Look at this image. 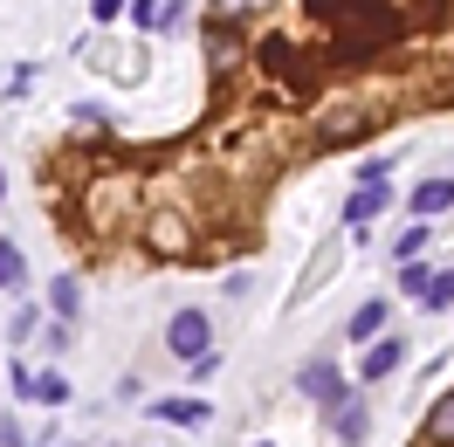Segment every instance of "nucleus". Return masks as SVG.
<instances>
[{
	"mask_svg": "<svg viewBox=\"0 0 454 447\" xmlns=\"http://www.w3.org/2000/svg\"><path fill=\"white\" fill-rule=\"evenodd\" d=\"M324 14V28H331V62H365L379 56L386 42L399 35V14L386 0H331V7H317Z\"/></svg>",
	"mask_w": 454,
	"mask_h": 447,
	"instance_id": "1",
	"label": "nucleus"
},
{
	"mask_svg": "<svg viewBox=\"0 0 454 447\" xmlns=\"http://www.w3.org/2000/svg\"><path fill=\"white\" fill-rule=\"evenodd\" d=\"M166 351H172L179 365L214 358V317H207V310H172V324H166Z\"/></svg>",
	"mask_w": 454,
	"mask_h": 447,
	"instance_id": "2",
	"label": "nucleus"
},
{
	"mask_svg": "<svg viewBox=\"0 0 454 447\" xmlns=\"http://www.w3.org/2000/svg\"><path fill=\"white\" fill-rule=\"evenodd\" d=\"M338 262H344V241H338V234H324V241L310 248V262H303V276H296V289H289V310H303V303H310L317 289L331 282V269H338Z\"/></svg>",
	"mask_w": 454,
	"mask_h": 447,
	"instance_id": "3",
	"label": "nucleus"
},
{
	"mask_svg": "<svg viewBox=\"0 0 454 447\" xmlns=\"http://www.w3.org/2000/svg\"><path fill=\"white\" fill-rule=\"evenodd\" d=\"M303 62H310V56H303L289 35H269V42H262V69H269V76H289V83L310 97V90H317V69H303Z\"/></svg>",
	"mask_w": 454,
	"mask_h": 447,
	"instance_id": "4",
	"label": "nucleus"
},
{
	"mask_svg": "<svg viewBox=\"0 0 454 447\" xmlns=\"http://www.w3.org/2000/svg\"><path fill=\"white\" fill-rule=\"evenodd\" d=\"M372 124H379V117H372L365 104H338V111L317 117V145H358Z\"/></svg>",
	"mask_w": 454,
	"mask_h": 447,
	"instance_id": "5",
	"label": "nucleus"
},
{
	"mask_svg": "<svg viewBox=\"0 0 454 447\" xmlns=\"http://www.w3.org/2000/svg\"><path fill=\"white\" fill-rule=\"evenodd\" d=\"M324 413H331V427H338V447H358V441L372 434V406L358 399V392H344V399H331Z\"/></svg>",
	"mask_w": 454,
	"mask_h": 447,
	"instance_id": "6",
	"label": "nucleus"
},
{
	"mask_svg": "<svg viewBox=\"0 0 454 447\" xmlns=\"http://www.w3.org/2000/svg\"><path fill=\"white\" fill-rule=\"evenodd\" d=\"M399 365H406V337H379V344H365V358H358V379H365V386H386Z\"/></svg>",
	"mask_w": 454,
	"mask_h": 447,
	"instance_id": "7",
	"label": "nucleus"
},
{
	"mask_svg": "<svg viewBox=\"0 0 454 447\" xmlns=\"http://www.w3.org/2000/svg\"><path fill=\"white\" fill-rule=\"evenodd\" d=\"M296 392H310V399H344V379H338V358H310L303 372H296Z\"/></svg>",
	"mask_w": 454,
	"mask_h": 447,
	"instance_id": "8",
	"label": "nucleus"
},
{
	"mask_svg": "<svg viewBox=\"0 0 454 447\" xmlns=\"http://www.w3.org/2000/svg\"><path fill=\"white\" fill-rule=\"evenodd\" d=\"M406 207H413V221H441L454 207V179H420V186L406 193Z\"/></svg>",
	"mask_w": 454,
	"mask_h": 447,
	"instance_id": "9",
	"label": "nucleus"
},
{
	"mask_svg": "<svg viewBox=\"0 0 454 447\" xmlns=\"http://www.w3.org/2000/svg\"><path fill=\"white\" fill-rule=\"evenodd\" d=\"M186 7H193V0H138V7H131V21H138L145 35H166V28L186 21Z\"/></svg>",
	"mask_w": 454,
	"mask_h": 447,
	"instance_id": "10",
	"label": "nucleus"
},
{
	"mask_svg": "<svg viewBox=\"0 0 454 447\" xmlns=\"http://www.w3.org/2000/svg\"><path fill=\"white\" fill-rule=\"evenodd\" d=\"M393 207V186H358V193L344 200V227H365V221H379Z\"/></svg>",
	"mask_w": 454,
	"mask_h": 447,
	"instance_id": "11",
	"label": "nucleus"
},
{
	"mask_svg": "<svg viewBox=\"0 0 454 447\" xmlns=\"http://www.w3.org/2000/svg\"><path fill=\"white\" fill-rule=\"evenodd\" d=\"M14 386L28 392L35 406H62V399H69V379H62V372H14Z\"/></svg>",
	"mask_w": 454,
	"mask_h": 447,
	"instance_id": "12",
	"label": "nucleus"
},
{
	"mask_svg": "<svg viewBox=\"0 0 454 447\" xmlns=\"http://www.w3.org/2000/svg\"><path fill=\"white\" fill-rule=\"evenodd\" d=\"M379 331H386V296L358 303V310H351V324H344V337H351V344H379Z\"/></svg>",
	"mask_w": 454,
	"mask_h": 447,
	"instance_id": "13",
	"label": "nucleus"
},
{
	"mask_svg": "<svg viewBox=\"0 0 454 447\" xmlns=\"http://www.w3.org/2000/svg\"><path fill=\"white\" fill-rule=\"evenodd\" d=\"M76 310H83L76 276H56V282H49V317H56V324H76Z\"/></svg>",
	"mask_w": 454,
	"mask_h": 447,
	"instance_id": "14",
	"label": "nucleus"
},
{
	"mask_svg": "<svg viewBox=\"0 0 454 447\" xmlns=\"http://www.w3.org/2000/svg\"><path fill=\"white\" fill-rule=\"evenodd\" d=\"M21 289H28V255L14 241H0V296H21Z\"/></svg>",
	"mask_w": 454,
	"mask_h": 447,
	"instance_id": "15",
	"label": "nucleus"
},
{
	"mask_svg": "<svg viewBox=\"0 0 454 447\" xmlns=\"http://www.w3.org/2000/svg\"><path fill=\"white\" fill-rule=\"evenodd\" d=\"M420 441H427V447H454V392H448V399H434V413H427Z\"/></svg>",
	"mask_w": 454,
	"mask_h": 447,
	"instance_id": "16",
	"label": "nucleus"
},
{
	"mask_svg": "<svg viewBox=\"0 0 454 447\" xmlns=\"http://www.w3.org/2000/svg\"><path fill=\"white\" fill-rule=\"evenodd\" d=\"M276 0H214V21H227V28H241V21H262Z\"/></svg>",
	"mask_w": 454,
	"mask_h": 447,
	"instance_id": "17",
	"label": "nucleus"
},
{
	"mask_svg": "<svg viewBox=\"0 0 454 447\" xmlns=\"http://www.w3.org/2000/svg\"><path fill=\"white\" fill-rule=\"evenodd\" d=\"M207 56H214V69L241 62V42H234V28H227V21H207Z\"/></svg>",
	"mask_w": 454,
	"mask_h": 447,
	"instance_id": "18",
	"label": "nucleus"
},
{
	"mask_svg": "<svg viewBox=\"0 0 454 447\" xmlns=\"http://www.w3.org/2000/svg\"><path fill=\"white\" fill-rule=\"evenodd\" d=\"M434 241V221H413V227H399L393 234V262H420V248Z\"/></svg>",
	"mask_w": 454,
	"mask_h": 447,
	"instance_id": "19",
	"label": "nucleus"
},
{
	"mask_svg": "<svg viewBox=\"0 0 454 447\" xmlns=\"http://www.w3.org/2000/svg\"><path fill=\"white\" fill-rule=\"evenodd\" d=\"M152 420H179V427H207V406H200V399H159V406H152Z\"/></svg>",
	"mask_w": 454,
	"mask_h": 447,
	"instance_id": "20",
	"label": "nucleus"
},
{
	"mask_svg": "<svg viewBox=\"0 0 454 447\" xmlns=\"http://www.w3.org/2000/svg\"><path fill=\"white\" fill-rule=\"evenodd\" d=\"M420 310H454V269H441V276L427 282V296H420Z\"/></svg>",
	"mask_w": 454,
	"mask_h": 447,
	"instance_id": "21",
	"label": "nucleus"
},
{
	"mask_svg": "<svg viewBox=\"0 0 454 447\" xmlns=\"http://www.w3.org/2000/svg\"><path fill=\"white\" fill-rule=\"evenodd\" d=\"M427 282H434V276H427L420 262H399V296H413V303H420V296H427Z\"/></svg>",
	"mask_w": 454,
	"mask_h": 447,
	"instance_id": "22",
	"label": "nucleus"
},
{
	"mask_svg": "<svg viewBox=\"0 0 454 447\" xmlns=\"http://www.w3.org/2000/svg\"><path fill=\"white\" fill-rule=\"evenodd\" d=\"M358 186H393V159H365V166H358Z\"/></svg>",
	"mask_w": 454,
	"mask_h": 447,
	"instance_id": "23",
	"label": "nucleus"
},
{
	"mask_svg": "<svg viewBox=\"0 0 454 447\" xmlns=\"http://www.w3.org/2000/svg\"><path fill=\"white\" fill-rule=\"evenodd\" d=\"M28 337H35V310H21V317L7 324V344H28Z\"/></svg>",
	"mask_w": 454,
	"mask_h": 447,
	"instance_id": "24",
	"label": "nucleus"
},
{
	"mask_svg": "<svg viewBox=\"0 0 454 447\" xmlns=\"http://www.w3.org/2000/svg\"><path fill=\"white\" fill-rule=\"evenodd\" d=\"M69 117H76V131H104V111H97V104H76Z\"/></svg>",
	"mask_w": 454,
	"mask_h": 447,
	"instance_id": "25",
	"label": "nucleus"
},
{
	"mask_svg": "<svg viewBox=\"0 0 454 447\" xmlns=\"http://www.w3.org/2000/svg\"><path fill=\"white\" fill-rule=\"evenodd\" d=\"M0 447H28V434H21V420L0 413Z\"/></svg>",
	"mask_w": 454,
	"mask_h": 447,
	"instance_id": "26",
	"label": "nucleus"
},
{
	"mask_svg": "<svg viewBox=\"0 0 454 447\" xmlns=\"http://www.w3.org/2000/svg\"><path fill=\"white\" fill-rule=\"evenodd\" d=\"M124 14V0H90V21H117Z\"/></svg>",
	"mask_w": 454,
	"mask_h": 447,
	"instance_id": "27",
	"label": "nucleus"
},
{
	"mask_svg": "<svg viewBox=\"0 0 454 447\" xmlns=\"http://www.w3.org/2000/svg\"><path fill=\"white\" fill-rule=\"evenodd\" d=\"M0 200H7V172H0Z\"/></svg>",
	"mask_w": 454,
	"mask_h": 447,
	"instance_id": "28",
	"label": "nucleus"
},
{
	"mask_svg": "<svg viewBox=\"0 0 454 447\" xmlns=\"http://www.w3.org/2000/svg\"><path fill=\"white\" fill-rule=\"evenodd\" d=\"M255 447H269V441H255Z\"/></svg>",
	"mask_w": 454,
	"mask_h": 447,
	"instance_id": "29",
	"label": "nucleus"
}]
</instances>
